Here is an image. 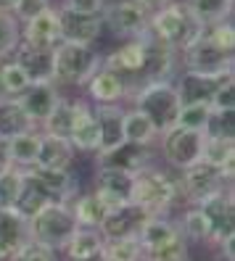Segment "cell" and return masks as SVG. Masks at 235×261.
<instances>
[{
    "instance_id": "obj_20",
    "label": "cell",
    "mask_w": 235,
    "mask_h": 261,
    "mask_svg": "<svg viewBox=\"0 0 235 261\" xmlns=\"http://www.w3.org/2000/svg\"><path fill=\"white\" fill-rule=\"evenodd\" d=\"M92 193L101 195L111 208H116L122 203H130V198H132V174L116 172V169H96Z\"/></svg>"
},
{
    "instance_id": "obj_13",
    "label": "cell",
    "mask_w": 235,
    "mask_h": 261,
    "mask_svg": "<svg viewBox=\"0 0 235 261\" xmlns=\"http://www.w3.org/2000/svg\"><path fill=\"white\" fill-rule=\"evenodd\" d=\"M85 100L90 106H122L124 100H130V90L119 74L101 66L85 82Z\"/></svg>"
},
{
    "instance_id": "obj_37",
    "label": "cell",
    "mask_w": 235,
    "mask_h": 261,
    "mask_svg": "<svg viewBox=\"0 0 235 261\" xmlns=\"http://www.w3.org/2000/svg\"><path fill=\"white\" fill-rule=\"evenodd\" d=\"M0 87H3V98H19L29 87L27 74L13 64L11 56L0 61Z\"/></svg>"
},
{
    "instance_id": "obj_23",
    "label": "cell",
    "mask_w": 235,
    "mask_h": 261,
    "mask_svg": "<svg viewBox=\"0 0 235 261\" xmlns=\"http://www.w3.org/2000/svg\"><path fill=\"white\" fill-rule=\"evenodd\" d=\"M201 164H206L217 172H222L227 182H232L235 174V137H203V150H201Z\"/></svg>"
},
{
    "instance_id": "obj_45",
    "label": "cell",
    "mask_w": 235,
    "mask_h": 261,
    "mask_svg": "<svg viewBox=\"0 0 235 261\" xmlns=\"http://www.w3.org/2000/svg\"><path fill=\"white\" fill-rule=\"evenodd\" d=\"M212 111H235V76H225L209 100Z\"/></svg>"
},
{
    "instance_id": "obj_53",
    "label": "cell",
    "mask_w": 235,
    "mask_h": 261,
    "mask_svg": "<svg viewBox=\"0 0 235 261\" xmlns=\"http://www.w3.org/2000/svg\"><path fill=\"white\" fill-rule=\"evenodd\" d=\"M11 3L13 0H0V8H11Z\"/></svg>"
},
{
    "instance_id": "obj_5",
    "label": "cell",
    "mask_w": 235,
    "mask_h": 261,
    "mask_svg": "<svg viewBox=\"0 0 235 261\" xmlns=\"http://www.w3.org/2000/svg\"><path fill=\"white\" fill-rule=\"evenodd\" d=\"M130 106L137 111H143L153 121V127L159 135L177 127V116L182 109L175 82H148L143 87H137L130 95Z\"/></svg>"
},
{
    "instance_id": "obj_17",
    "label": "cell",
    "mask_w": 235,
    "mask_h": 261,
    "mask_svg": "<svg viewBox=\"0 0 235 261\" xmlns=\"http://www.w3.org/2000/svg\"><path fill=\"white\" fill-rule=\"evenodd\" d=\"M16 100L21 103V109L29 116V121H32L35 127H40L42 121L51 116V111L56 109V103L61 100V90L53 82H32Z\"/></svg>"
},
{
    "instance_id": "obj_4",
    "label": "cell",
    "mask_w": 235,
    "mask_h": 261,
    "mask_svg": "<svg viewBox=\"0 0 235 261\" xmlns=\"http://www.w3.org/2000/svg\"><path fill=\"white\" fill-rule=\"evenodd\" d=\"M101 69V53L96 45L58 42L53 48V85L61 87H85V82Z\"/></svg>"
},
{
    "instance_id": "obj_14",
    "label": "cell",
    "mask_w": 235,
    "mask_h": 261,
    "mask_svg": "<svg viewBox=\"0 0 235 261\" xmlns=\"http://www.w3.org/2000/svg\"><path fill=\"white\" fill-rule=\"evenodd\" d=\"M151 217L148 211H143L135 203H122L116 208H111L106 214V219L101 222L98 232L103 235V240H119V238H137L140 227L146 224V219Z\"/></svg>"
},
{
    "instance_id": "obj_15",
    "label": "cell",
    "mask_w": 235,
    "mask_h": 261,
    "mask_svg": "<svg viewBox=\"0 0 235 261\" xmlns=\"http://www.w3.org/2000/svg\"><path fill=\"white\" fill-rule=\"evenodd\" d=\"M153 164V150L151 145H135L124 140L114 150L96 153V169H116V172H127L135 174L143 166Z\"/></svg>"
},
{
    "instance_id": "obj_39",
    "label": "cell",
    "mask_w": 235,
    "mask_h": 261,
    "mask_svg": "<svg viewBox=\"0 0 235 261\" xmlns=\"http://www.w3.org/2000/svg\"><path fill=\"white\" fill-rule=\"evenodd\" d=\"M21 42V24L8 8H0V61L8 58Z\"/></svg>"
},
{
    "instance_id": "obj_36",
    "label": "cell",
    "mask_w": 235,
    "mask_h": 261,
    "mask_svg": "<svg viewBox=\"0 0 235 261\" xmlns=\"http://www.w3.org/2000/svg\"><path fill=\"white\" fill-rule=\"evenodd\" d=\"M177 229L185 238V243H209V222L201 214L198 206H187L182 211V217L177 219Z\"/></svg>"
},
{
    "instance_id": "obj_24",
    "label": "cell",
    "mask_w": 235,
    "mask_h": 261,
    "mask_svg": "<svg viewBox=\"0 0 235 261\" xmlns=\"http://www.w3.org/2000/svg\"><path fill=\"white\" fill-rule=\"evenodd\" d=\"M29 240V222L16 211H0V261H8Z\"/></svg>"
},
{
    "instance_id": "obj_10",
    "label": "cell",
    "mask_w": 235,
    "mask_h": 261,
    "mask_svg": "<svg viewBox=\"0 0 235 261\" xmlns=\"http://www.w3.org/2000/svg\"><path fill=\"white\" fill-rule=\"evenodd\" d=\"M180 182V201H185L187 206H198L206 198L222 193L225 188H232V182H227L222 177V172L206 166V164H196L191 169H182L177 174Z\"/></svg>"
},
{
    "instance_id": "obj_41",
    "label": "cell",
    "mask_w": 235,
    "mask_h": 261,
    "mask_svg": "<svg viewBox=\"0 0 235 261\" xmlns=\"http://www.w3.org/2000/svg\"><path fill=\"white\" fill-rule=\"evenodd\" d=\"M209 114H212V106H209V103L182 106V109H180V116H177V127L203 132V129H206V121H209Z\"/></svg>"
},
{
    "instance_id": "obj_48",
    "label": "cell",
    "mask_w": 235,
    "mask_h": 261,
    "mask_svg": "<svg viewBox=\"0 0 235 261\" xmlns=\"http://www.w3.org/2000/svg\"><path fill=\"white\" fill-rule=\"evenodd\" d=\"M108 0H61L58 8L66 11H77V13H92V16H101Z\"/></svg>"
},
{
    "instance_id": "obj_43",
    "label": "cell",
    "mask_w": 235,
    "mask_h": 261,
    "mask_svg": "<svg viewBox=\"0 0 235 261\" xmlns=\"http://www.w3.org/2000/svg\"><path fill=\"white\" fill-rule=\"evenodd\" d=\"M203 135H212V137H235V111H212Z\"/></svg>"
},
{
    "instance_id": "obj_46",
    "label": "cell",
    "mask_w": 235,
    "mask_h": 261,
    "mask_svg": "<svg viewBox=\"0 0 235 261\" xmlns=\"http://www.w3.org/2000/svg\"><path fill=\"white\" fill-rule=\"evenodd\" d=\"M203 35H206L214 45H219V48L235 53V27H232V19L212 24V27H203Z\"/></svg>"
},
{
    "instance_id": "obj_26",
    "label": "cell",
    "mask_w": 235,
    "mask_h": 261,
    "mask_svg": "<svg viewBox=\"0 0 235 261\" xmlns=\"http://www.w3.org/2000/svg\"><path fill=\"white\" fill-rule=\"evenodd\" d=\"M77 159V150L66 137H56V135H45L40 140V153H37V164L40 169H72Z\"/></svg>"
},
{
    "instance_id": "obj_51",
    "label": "cell",
    "mask_w": 235,
    "mask_h": 261,
    "mask_svg": "<svg viewBox=\"0 0 235 261\" xmlns=\"http://www.w3.org/2000/svg\"><path fill=\"white\" fill-rule=\"evenodd\" d=\"M135 3H137V6H143V8H146V11L151 13V11H156V8H161V6H167L169 0H135Z\"/></svg>"
},
{
    "instance_id": "obj_22",
    "label": "cell",
    "mask_w": 235,
    "mask_h": 261,
    "mask_svg": "<svg viewBox=\"0 0 235 261\" xmlns=\"http://www.w3.org/2000/svg\"><path fill=\"white\" fill-rule=\"evenodd\" d=\"M98 121V153L114 150L124 143V106H92Z\"/></svg>"
},
{
    "instance_id": "obj_16",
    "label": "cell",
    "mask_w": 235,
    "mask_h": 261,
    "mask_svg": "<svg viewBox=\"0 0 235 261\" xmlns=\"http://www.w3.org/2000/svg\"><path fill=\"white\" fill-rule=\"evenodd\" d=\"M11 58H13V64L27 74L29 85L53 80V48H40V45L19 42L16 50L11 53Z\"/></svg>"
},
{
    "instance_id": "obj_18",
    "label": "cell",
    "mask_w": 235,
    "mask_h": 261,
    "mask_svg": "<svg viewBox=\"0 0 235 261\" xmlns=\"http://www.w3.org/2000/svg\"><path fill=\"white\" fill-rule=\"evenodd\" d=\"M235 76V74H230ZM225 76H209V74H196V71H185L180 69L175 74V90L180 95V103L182 106H193V103H209L214 90L219 87V82H222Z\"/></svg>"
},
{
    "instance_id": "obj_7",
    "label": "cell",
    "mask_w": 235,
    "mask_h": 261,
    "mask_svg": "<svg viewBox=\"0 0 235 261\" xmlns=\"http://www.w3.org/2000/svg\"><path fill=\"white\" fill-rule=\"evenodd\" d=\"M185 71H196V74H209V76H230L235 74V53L225 50L214 45L206 35H198L187 48L177 56Z\"/></svg>"
},
{
    "instance_id": "obj_34",
    "label": "cell",
    "mask_w": 235,
    "mask_h": 261,
    "mask_svg": "<svg viewBox=\"0 0 235 261\" xmlns=\"http://www.w3.org/2000/svg\"><path fill=\"white\" fill-rule=\"evenodd\" d=\"M182 3L187 6V11L193 13L201 27H212L232 19L235 0H182Z\"/></svg>"
},
{
    "instance_id": "obj_35",
    "label": "cell",
    "mask_w": 235,
    "mask_h": 261,
    "mask_svg": "<svg viewBox=\"0 0 235 261\" xmlns=\"http://www.w3.org/2000/svg\"><path fill=\"white\" fill-rule=\"evenodd\" d=\"M103 235L98 229H90V227H77V232L69 238V243L64 245V258H85L92 253H101L103 251Z\"/></svg>"
},
{
    "instance_id": "obj_6",
    "label": "cell",
    "mask_w": 235,
    "mask_h": 261,
    "mask_svg": "<svg viewBox=\"0 0 235 261\" xmlns=\"http://www.w3.org/2000/svg\"><path fill=\"white\" fill-rule=\"evenodd\" d=\"M77 219L69 203H48L40 214L29 219V240L42 243L53 251H61L77 232Z\"/></svg>"
},
{
    "instance_id": "obj_25",
    "label": "cell",
    "mask_w": 235,
    "mask_h": 261,
    "mask_svg": "<svg viewBox=\"0 0 235 261\" xmlns=\"http://www.w3.org/2000/svg\"><path fill=\"white\" fill-rule=\"evenodd\" d=\"M69 143L77 153H98V121H96V109L85 100L80 114H77V121L69 132Z\"/></svg>"
},
{
    "instance_id": "obj_32",
    "label": "cell",
    "mask_w": 235,
    "mask_h": 261,
    "mask_svg": "<svg viewBox=\"0 0 235 261\" xmlns=\"http://www.w3.org/2000/svg\"><path fill=\"white\" fill-rule=\"evenodd\" d=\"M29 129H35V124L24 114L21 103L16 98H0V137L11 140V137L29 132Z\"/></svg>"
},
{
    "instance_id": "obj_54",
    "label": "cell",
    "mask_w": 235,
    "mask_h": 261,
    "mask_svg": "<svg viewBox=\"0 0 235 261\" xmlns=\"http://www.w3.org/2000/svg\"><path fill=\"white\" fill-rule=\"evenodd\" d=\"M0 98H3V87H0Z\"/></svg>"
},
{
    "instance_id": "obj_33",
    "label": "cell",
    "mask_w": 235,
    "mask_h": 261,
    "mask_svg": "<svg viewBox=\"0 0 235 261\" xmlns=\"http://www.w3.org/2000/svg\"><path fill=\"white\" fill-rule=\"evenodd\" d=\"M124 140L127 143H135V145H153L159 140V132H156L153 121L137 109H124Z\"/></svg>"
},
{
    "instance_id": "obj_29",
    "label": "cell",
    "mask_w": 235,
    "mask_h": 261,
    "mask_svg": "<svg viewBox=\"0 0 235 261\" xmlns=\"http://www.w3.org/2000/svg\"><path fill=\"white\" fill-rule=\"evenodd\" d=\"M48 203H53L51 195L45 193V188L32 177V172H29V169H24V185H21V193H19V198H16V206H13V211L29 222L35 214H40Z\"/></svg>"
},
{
    "instance_id": "obj_52",
    "label": "cell",
    "mask_w": 235,
    "mask_h": 261,
    "mask_svg": "<svg viewBox=\"0 0 235 261\" xmlns=\"http://www.w3.org/2000/svg\"><path fill=\"white\" fill-rule=\"evenodd\" d=\"M64 261H106V256L101 251V253H92V256H85V258H64Z\"/></svg>"
},
{
    "instance_id": "obj_11",
    "label": "cell",
    "mask_w": 235,
    "mask_h": 261,
    "mask_svg": "<svg viewBox=\"0 0 235 261\" xmlns=\"http://www.w3.org/2000/svg\"><path fill=\"white\" fill-rule=\"evenodd\" d=\"M198 208L209 222V243L219 245V243L235 238V195H232V188H225L222 193L206 198L203 203H198Z\"/></svg>"
},
{
    "instance_id": "obj_31",
    "label": "cell",
    "mask_w": 235,
    "mask_h": 261,
    "mask_svg": "<svg viewBox=\"0 0 235 261\" xmlns=\"http://www.w3.org/2000/svg\"><path fill=\"white\" fill-rule=\"evenodd\" d=\"M40 140H42V132L40 127L21 132L16 137L8 140V153H11V164L19 166V169H32L37 164V153H40Z\"/></svg>"
},
{
    "instance_id": "obj_42",
    "label": "cell",
    "mask_w": 235,
    "mask_h": 261,
    "mask_svg": "<svg viewBox=\"0 0 235 261\" xmlns=\"http://www.w3.org/2000/svg\"><path fill=\"white\" fill-rule=\"evenodd\" d=\"M143 261H191V248H187L185 238L177 235L175 240H169L167 245H161V248L146 253Z\"/></svg>"
},
{
    "instance_id": "obj_2",
    "label": "cell",
    "mask_w": 235,
    "mask_h": 261,
    "mask_svg": "<svg viewBox=\"0 0 235 261\" xmlns=\"http://www.w3.org/2000/svg\"><path fill=\"white\" fill-rule=\"evenodd\" d=\"M130 203L148 211L151 217L169 214L180 203V182L172 169H161L156 164L143 166L132 174V198Z\"/></svg>"
},
{
    "instance_id": "obj_47",
    "label": "cell",
    "mask_w": 235,
    "mask_h": 261,
    "mask_svg": "<svg viewBox=\"0 0 235 261\" xmlns=\"http://www.w3.org/2000/svg\"><path fill=\"white\" fill-rule=\"evenodd\" d=\"M51 6H53V0H13L8 11L13 13V19H16L19 24H24L29 19L40 16V13L45 8H51Z\"/></svg>"
},
{
    "instance_id": "obj_12",
    "label": "cell",
    "mask_w": 235,
    "mask_h": 261,
    "mask_svg": "<svg viewBox=\"0 0 235 261\" xmlns=\"http://www.w3.org/2000/svg\"><path fill=\"white\" fill-rule=\"evenodd\" d=\"M58 21H61V42L96 45L103 35V19L92 16V13H77V11L58 8Z\"/></svg>"
},
{
    "instance_id": "obj_8",
    "label": "cell",
    "mask_w": 235,
    "mask_h": 261,
    "mask_svg": "<svg viewBox=\"0 0 235 261\" xmlns=\"http://www.w3.org/2000/svg\"><path fill=\"white\" fill-rule=\"evenodd\" d=\"M203 132L185 129V127H172L164 135H159V150L161 159L169 164L172 172H182L196 164H201V150H203Z\"/></svg>"
},
{
    "instance_id": "obj_3",
    "label": "cell",
    "mask_w": 235,
    "mask_h": 261,
    "mask_svg": "<svg viewBox=\"0 0 235 261\" xmlns=\"http://www.w3.org/2000/svg\"><path fill=\"white\" fill-rule=\"evenodd\" d=\"M148 32L161 45H167V48H172L180 56L187 45L203 32V27L196 21V16L187 11V6L182 0H169L167 6L151 11Z\"/></svg>"
},
{
    "instance_id": "obj_28",
    "label": "cell",
    "mask_w": 235,
    "mask_h": 261,
    "mask_svg": "<svg viewBox=\"0 0 235 261\" xmlns=\"http://www.w3.org/2000/svg\"><path fill=\"white\" fill-rule=\"evenodd\" d=\"M177 235H180L177 222L169 219L167 214H161V217H148L146 219V224L140 227V232H137V240L143 245V253H151L156 248H161V245H167L169 240H175Z\"/></svg>"
},
{
    "instance_id": "obj_9",
    "label": "cell",
    "mask_w": 235,
    "mask_h": 261,
    "mask_svg": "<svg viewBox=\"0 0 235 261\" xmlns=\"http://www.w3.org/2000/svg\"><path fill=\"white\" fill-rule=\"evenodd\" d=\"M148 16L151 13L135 0H108L101 13L103 32H111L119 40H132L148 29Z\"/></svg>"
},
{
    "instance_id": "obj_44",
    "label": "cell",
    "mask_w": 235,
    "mask_h": 261,
    "mask_svg": "<svg viewBox=\"0 0 235 261\" xmlns=\"http://www.w3.org/2000/svg\"><path fill=\"white\" fill-rule=\"evenodd\" d=\"M8 261H61V258H58V251L48 248V245L35 243V240H27Z\"/></svg>"
},
{
    "instance_id": "obj_1",
    "label": "cell",
    "mask_w": 235,
    "mask_h": 261,
    "mask_svg": "<svg viewBox=\"0 0 235 261\" xmlns=\"http://www.w3.org/2000/svg\"><path fill=\"white\" fill-rule=\"evenodd\" d=\"M177 64H180L177 53L161 45L148 29L132 40H122L114 50L101 56V66L119 74L127 85L130 95L148 82H172L175 74L180 71Z\"/></svg>"
},
{
    "instance_id": "obj_27",
    "label": "cell",
    "mask_w": 235,
    "mask_h": 261,
    "mask_svg": "<svg viewBox=\"0 0 235 261\" xmlns=\"http://www.w3.org/2000/svg\"><path fill=\"white\" fill-rule=\"evenodd\" d=\"M82 103H85V98H66V95H61V100L56 103V109L51 111V116L40 124V132L56 135V137H66V140H69V132L74 127Z\"/></svg>"
},
{
    "instance_id": "obj_49",
    "label": "cell",
    "mask_w": 235,
    "mask_h": 261,
    "mask_svg": "<svg viewBox=\"0 0 235 261\" xmlns=\"http://www.w3.org/2000/svg\"><path fill=\"white\" fill-rule=\"evenodd\" d=\"M11 166L13 164H11V153H8V140L0 137V174H6Z\"/></svg>"
},
{
    "instance_id": "obj_19",
    "label": "cell",
    "mask_w": 235,
    "mask_h": 261,
    "mask_svg": "<svg viewBox=\"0 0 235 261\" xmlns=\"http://www.w3.org/2000/svg\"><path fill=\"white\" fill-rule=\"evenodd\" d=\"M32 177L45 188V193L51 195L53 203H72L80 195V179L72 169H40L32 166L29 169Z\"/></svg>"
},
{
    "instance_id": "obj_50",
    "label": "cell",
    "mask_w": 235,
    "mask_h": 261,
    "mask_svg": "<svg viewBox=\"0 0 235 261\" xmlns=\"http://www.w3.org/2000/svg\"><path fill=\"white\" fill-rule=\"evenodd\" d=\"M217 248H219V253L225 256V261H235V238H230V240H225V243H219Z\"/></svg>"
},
{
    "instance_id": "obj_30",
    "label": "cell",
    "mask_w": 235,
    "mask_h": 261,
    "mask_svg": "<svg viewBox=\"0 0 235 261\" xmlns=\"http://www.w3.org/2000/svg\"><path fill=\"white\" fill-rule=\"evenodd\" d=\"M72 206V214L80 227H90V229H98L101 222L106 219V214L111 211V206H108L101 195L96 193H85V195H77L74 201L69 203Z\"/></svg>"
},
{
    "instance_id": "obj_38",
    "label": "cell",
    "mask_w": 235,
    "mask_h": 261,
    "mask_svg": "<svg viewBox=\"0 0 235 261\" xmlns=\"http://www.w3.org/2000/svg\"><path fill=\"white\" fill-rule=\"evenodd\" d=\"M103 256L106 261H143V245L137 238H119V240H106L103 243Z\"/></svg>"
},
{
    "instance_id": "obj_40",
    "label": "cell",
    "mask_w": 235,
    "mask_h": 261,
    "mask_svg": "<svg viewBox=\"0 0 235 261\" xmlns=\"http://www.w3.org/2000/svg\"><path fill=\"white\" fill-rule=\"evenodd\" d=\"M21 185H24V169L11 166L6 174H0V211H11L16 206Z\"/></svg>"
},
{
    "instance_id": "obj_21",
    "label": "cell",
    "mask_w": 235,
    "mask_h": 261,
    "mask_svg": "<svg viewBox=\"0 0 235 261\" xmlns=\"http://www.w3.org/2000/svg\"><path fill=\"white\" fill-rule=\"evenodd\" d=\"M21 42L40 45V48H56L61 42V21H58V8L51 6L40 16L29 19L21 24Z\"/></svg>"
}]
</instances>
